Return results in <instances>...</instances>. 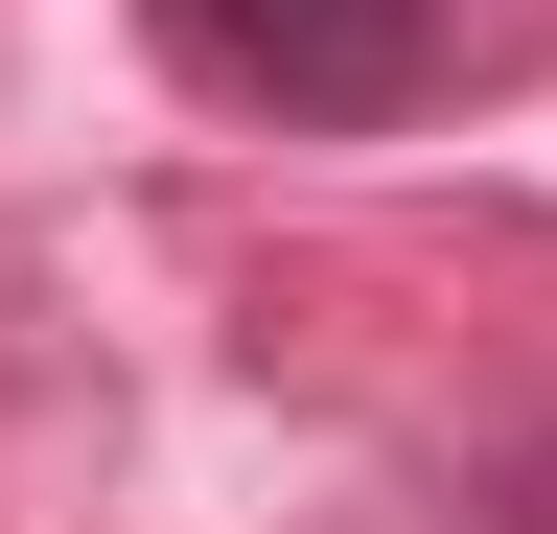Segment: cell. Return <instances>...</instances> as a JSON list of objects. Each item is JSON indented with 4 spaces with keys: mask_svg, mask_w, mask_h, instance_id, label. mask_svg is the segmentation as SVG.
Returning <instances> with one entry per match:
<instances>
[{
    "mask_svg": "<svg viewBox=\"0 0 557 534\" xmlns=\"http://www.w3.org/2000/svg\"><path fill=\"white\" fill-rule=\"evenodd\" d=\"M186 94L278 116V140H348V116H418L442 94V24L465 0H139Z\"/></svg>",
    "mask_w": 557,
    "mask_h": 534,
    "instance_id": "cell-1",
    "label": "cell"
}]
</instances>
